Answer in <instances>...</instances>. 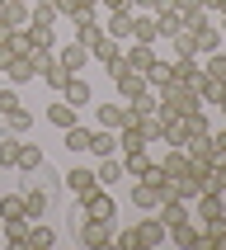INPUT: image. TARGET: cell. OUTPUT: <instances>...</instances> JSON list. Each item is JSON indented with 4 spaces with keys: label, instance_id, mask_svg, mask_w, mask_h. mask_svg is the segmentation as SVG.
Listing matches in <instances>:
<instances>
[{
    "label": "cell",
    "instance_id": "obj_27",
    "mask_svg": "<svg viewBox=\"0 0 226 250\" xmlns=\"http://www.w3.org/2000/svg\"><path fill=\"white\" fill-rule=\"evenodd\" d=\"M155 109H160V99H155V90H141V95H132V99H127V113H132L137 123H141V118H151Z\"/></svg>",
    "mask_w": 226,
    "mask_h": 250
},
{
    "label": "cell",
    "instance_id": "obj_18",
    "mask_svg": "<svg viewBox=\"0 0 226 250\" xmlns=\"http://www.w3.org/2000/svg\"><path fill=\"white\" fill-rule=\"evenodd\" d=\"M0 24L5 28H28V0H0Z\"/></svg>",
    "mask_w": 226,
    "mask_h": 250
},
{
    "label": "cell",
    "instance_id": "obj_13",
    "mask_svg": "<svg viewBox=\"0 0 226 250\" xmlns=\"http://www.w3.org/2000/svg\"><path fill=\"white\" fill-rule=\"evenodd\" d=\"M94 175H99V184H104V189H113L118 180H127V166H123V156H99Z\"/></svg>",
    "mask_w": 226,
    "mask_h": 250
},
{
    "label": "cell",
    "instance_id": "obj_5",
    "mask_svg": "<svg viewBox=\"0 0 226 250\" xmlns=\"http://www.w3.org/2000/svg\"><path fill=\"white\" fill-rule=\"evenodd\" d=\"M80 203V217H104V222H113V212H118V203H113V194L99 184V189H90L85 198H75Z\"/></svg>",
    "mask_w": 226,
    "mask_h": 250
},
{
    "label": "cell",
    "instance_id": "obj_24",
    "mask_svg": "<svg viewBox=\"0 0 226 250\" xmlns=\"http://www.w3.org/2000/svg\"><path fill=\"white\" fill-rule=\"evenodd\" d=\"M38 81L47 85V90H56V95H61V90H66V81H71V71L61 66V62H56V52H52V62H47V66L38 71Z\"/></svg>",
    "mask_w": 226,
    "mask_h": 250
},
{
    "label": "cell",
    "instance_id": "obj_36",
    "mask_svg": "<svg viewBox=\"0 0 226 250\" xmlns=\"http://www.w3.org/2000/svg\"><path fill=\"white\" fill-rule=\"evenodd\" d=\"M155 203H160V198H155V189L146 180H137V189H132V208H141V212H155Z\"/></svg>",
    "mask_w": 226,
    "mask_h": 250
},
{
    "label": "cell",
    "instance_id": "obj_41",
    "mask_svg": "<svg viewBox=\"0 0 226 250\" xmlns=\"http://www.w3.org/2000/svg\"><path fill=\"white\" fill-rule=\"evenodd\" d=\"M170 42H174V57H198V52H193V33H188V24H184Z\"/></svg>",
    "mask_w": 226,
    "mask_h": 250
},
{
    "label": "cell",
    "instance_id": "obj_33",
    "mask_svg": "<svg viewBox=\"0 0 226 250\" xmlns=\"http://www.w3.org/2000/svg\"><path fill=\"white\" fill-rule=\"evenodd\" d=\"M28 127H33V113H28V109H14V113L0 118V132H19V137H24Z\"/></svg>",
    "mask_w": 226,
    "mask_h": 250
},
{
    "label": "cell",
    "instance_id": "obj_19",
    "mask_svg": "<svg viewBox=\"0 0 226 250\" xmlns=\"http://www.w3.org/2000/svg\"><path fill=\"white\" fill-rule=\"evenodd\" d=\"M85 156H118V132H109V127H94V132H90V151Z\"/></svg>",
    "mask_w": 226,
    "mask_h": 250
},
{
    "label": "cell",
    "instance_id": "obj_40",
    "mask_svg": "<svg viewBox=\"0 0 226 250\" xmlns=\"http://www.w3.org/2000/svg\"><path fill=\"white\" fill-rule=\"evenodd\" d=\"M0 236H5V246H10V250H24V241H28V222H5V231H0Z\"/></svg>",
    "mask_w": 226,
    "mask_h": 250
},
{
    "label": "cell",
    "instance_id": "obj_7",
    "mask_svg": "<svg viewBox=\"0 0 226 250\" xmlns=\"http://www.w3.org/2000/svg\"><path fill=\"white\" fill-rule=\"evenodd\" d=\"M56 62H61V66H66L71 76H80V71L90 66V62H94V52H90L85 42H75V38H71L66 47H56Z\"/></svg>",
    "mask_w": 226,
    "mask_h": 250
},
{
    "label": "cell",
    "instance_id": "obj_34",
    "mask_svg": "<svg viewBox=\"0 0 226 250\" xmlns=\"http://www.w3.org/2000/svg\"><path fill=\"white\" fill-rule=\"evenodd\" d=\"M38 166H42V146L24 142V146H19V166H14V170H24V175H38Z\"/></svg>",
    "mask_w": 226,
    "mask_h": 250
},
{
    "label": "cell",
    "instance_id": "obj_12",
    "mask_svg": "<svg viewBox=\"0 0 226 250\" xmlns=\"http://www.w3.org/2000/svg\"><path fill=\"white\" fill-rule=\"evenodd\" d=\"M113 90H118V99H132V95H141V90H151V85H146V76H141V71H118V76H113Z\"/></svg>",
    "mask_w": 226,
    "mask_h": 250
},
{
    "label": "cell",
    "instance_id": "obj_3",
    "mask_svg": "<svg viewBox=\"0 0 226 250\" xmlns=\"http://www.w3.org/2000/svg\"><path fill=\"white\" fill-rule=\"evenodd\" d=\"M75 241H80L85 250H113V222H104V217H80Z\"/></svg>",
    "mask_w": 226,
    "mask_h": 250
},
{
    "label": "cell",
    "instance_id": "obj_2",
    "mask_svg": "<svg viewBox=\"0 0 226 250\" xmlns=\"http://www.w3.org/2000/svg\"><path fill=\"white\" fill-rule=\"evenodd\" d=\"M188 33H193V52L198 57H207V52H222V28L212 24V14H193L188 19Z\"/></svg>",
    "mask_w": 226,
    "mask_h": 250
},
{
    "label": "cell",
    "instance_id": "obj_32",
    "mask_svg": "<svg viewBox=\"0 0 226 250\" xmlns=\"http://www.w3.org/2000/svg\"><path fill=\"white\" fill-rule=\"evenodd\" d=\"M56 0H28V24H56Z\"/></svg>",
    "mask_w": 226,
    "mask_h": 250
},
{
    "label": "cell",
    "instance_id": "obj_20",
    "mask_svg": "<svg viewBox=\"0 0 226 250\" xmlns=\"http://www.w3.org/2000/svg\"><path fill=\"white\" fill-rule=\"evenodd\" d=\"M137 236H141V250H146V246H160V241H170V227L160 222V217H141V222H137Z\"/></svg>",
    "mask_w": 226,
    "mask_h": 250
},
{
    "label": "cell",
    "instance_id": "obj_11",
    "mask_svg": "<svg viewBox=\"0 0 226 250\" xmlns=\"http://www.w3.org/2000/svg\"><path fill=\"white\" fill-rule=\"evenodd\" d=\"M155 38H160L155 10H137V14H132V42H151V47H155Z\"/></svg>",
    "mask_w": 226,
    "mask_h": 250
},
{
    "label": "cell",
    "instance_id": "obj_10",
    "mask_svg": "<svg viewBox=\"0 0 226 250\" xmlns=\"http://www.w3.org/2000/svg\"><path fill=\"white\" fill-rule=\"evenodd\" d=\"M132 14L137 10H109V19H104V33L118 42H132Z\"/></svg>",
    "mask_w": 226,
    "mask_h": 250
},
{
    "label": "cell",
    "instance_id": "obj_23",
    "mask_svg": "<svg viewBox=\"0 0 226 250\" xmlns=\"http://www.w3.org/2000/svg\"><path fill=\"white\" fill-rule=\"evenodd\" d=\"M160 170H165L170 180H188V151H184V146H170L165 161H160Z\"/></svg>",
    "mask_w": 226,
    "mask_h": 250
},
{
    "label": "cell",
    "instance_id": "obj_15",
    "mask_svg": "<svg viewBox=\"0 0 226 250\" xmlns=\"http://www.w3.org/2000/svg\"><path fill=\"white\" fill-rule=\"evenodd\" d=\"M170 71H174V81L198 85V81H203V57H174V62H170Z\"/></svg>",
    "mask_w": 226,
    "mask_h": 250
},
{
    "label": "cell",
    "instance_id": "obj_29",
    "mask_svg": "<svg viewBox=\"0 0 226 250\" xmlns=\"http://www.w3.org/2000/svg\"><path fill=\"white\" fill-rule=\"evenodd\" d=\"M170 241H174L179 250H198L203 246V231H198L193 222H179V227H170Z\"/></svg>",
    "mask_w": 226,
    "mask_h": 250
},
{
    "label": "cell",
    "instance_id": "obj_4",
    "mask_svg": "<svg viewBox=\"0 0 226 250\" xmlns=\"http://www.w3.org/2000/svg\"><path fill=\"white\" fill-rule=\"evenodd\" d=\"M90 52H94V62H99V66L109 71V81H113V76H118V71H127V57H123V42H118V38H109V33H104V38H99L94 47H90Z\"/></svg>",
    "mask_w": 226,
    "mask_h": 250
},
{
    "label": "cell",
    "instance_id": "obj_30",
    "mask_svg": "<svg viewBox=\"0 0 226 250\" xmlns=\"http://www.w3.org/2000/svg\"><path fill=\"white\" fill-rule=\"evenodd\" d=\"M19 146H24L19 132H0V166H5V170L19 166Z\"/></svg>",
    "mask_w": 226,
    "mask_h": 250
},
{
    "label": "cell",
    "instance_id": "obj_22",
    "mask_svg": "<svg viewBox=\"0 0 226 250\" xmlns=\"http://www.w3.org/2000/svg\"><path fill=\"white\" fill-rule=\"evenodd\" d=\"M90 132H94V127H80V123H71L66 132H61V146H66L71 156H85V151H90Z\"/></svg>",
    "mask_w": 226,
    "mask_h": 250
},
{
    "label": "cell",
    "instance_id": "obj_46",
    "mask_svg": "<svg viewBox=\"0 0 226 250\" xmlns=\"http://www.w3.org/2000/svg\"><path fill=\"white\" fill-rule=\"evenodd\" d=\"M99 10H132V0H99Z\"/></svg>",
    "mask_w": 226,
    "mask_h": 250
},
{
    "label": "cell",
    "instance_id": "obj_25",
    "mask_svg": "<svg viewBox=\"0 0 226 250\" xmlns=\"http://www.w3.org/2000/svg\"><path fill=\"white\" fill-rule=\"evenodd\" d=\"M47 123H52L56 132H66V127L75 123V104H66V99H52V104H47Z\"/></svg>",
    "mask_w": 226,
    "mask_h": 250
},
{
    "label": "cell",
    "instance_id": "obj_8",
    "mask_svg": "<svg viewBox=\"0 0 226 250\" xmlns=\"http://www.w3.org/2000/svg\"><path fill=\"white\" fill-rule=\"evenodd\" d=\"M141 146H151V137H146V127L137 123V118H127L123 127H118V151H141Z\"/></svg>",
    "mask_w": 226,
    "mask_h": 250
},
{
    "label": "cell",
    "instance_id": "obj_16",
    "mask_svg": "<svg viewBox=\"0 0 226 250\" xmlns=\"http://www.w3.org/2000/svg\"><path fill=\"white\" fill-rule=\"evenodd\" d=\"M0 222H33L24 194H0Z\"/></svg>",
    "mask_w": 226,
    "mask_h": 250
},
{
    "label": "cell",
    "instance_id": "obj_6",
    "mask_svg": "<svg viewBox=\"0 0 226 250\" xmlns=\"http://www.w3.org/2000/svg\"><path fill=\"white\" fill-rule=\"evenodd\" d=\"M193 212L203 217V227H212V231H222V227H226V198L222 194H198L193 198Z\"/></svg>",
    "mask_w": 226,
    "mask_h": 250
},
{
    "label": "cell",
    "instance_id": "obj_48",
    "mask_svg": "<svg viewBox=\"0 0 226 250\" xmlns=\"http://www.w3.org/2000/svg\"><path fill=\"white\" fill-rule=\"evenodd\" d=\"M0 231H5V222H0Z\"/></svg>",
    "mask_w": 226,
    "mask_h": 250
},
{
    "label": "cell",
    "instance_id": "obj_14",
    "mask_svg": "<svg viewBox=\"0 0 226 250\" xmlns=\"http://www.w3.org/2000/svg\"><path fill=\"white\" fill-rule=\"evenodd\" d=\"M52 246H56V231L42 222V217H33V222H28V241H24V250H52Z\"/></svg>",
    "mask_w": 226,
    "mask_h": 250
},
{
    "label": "cell",
    "instance_id": "obj_31",
    "mask_svg": "<svg viewBox=\"0 0 226 250\" xmlns=\"http://www.w3.org/2000/svg\"><path fill=\"white\" fill-rule=\"evenodd\" d=\"M127 118H132V113H127V104H99V127L118 132V127H123Z\"/></svg>",
    "mask_w": 226,
    "mask_h": 250
},
{
    "label": "cell",
    "instance_id": "obj_43",
    "mask_svg": "<svg viewBox=\"0 0 226 250\" xmlns=\"http://www.w3.org/2000/svg\"><path fill=\"white\" fill-rule=\"evenodd\" d=\"M170 10L179 14L184 24H188V19H193V14H203V0H170Z\"/></svg>",
    "mask_w": 226,
    "mask_h": 250
},
{
    "label": "cell",
    "instance_id": "obj_49",
    "mask_svg": "<svg viewBox=\"0 0 226 250\" xmlns=\"http://www.w3.org/2000/svg\"><path fill=\"white\" fill-rule=\"evenodd\" d=\"M222 198H226V194H222Z\"/></svg>",
    "mask_w": 226,
    "mask_h": 250
},
{
    "label": "cell",
    "instance_id": "obj_44",
    "mask_svg": "<svg viewBox=\"0 0 226 250\" xmlns=\"http://www.w3.org/2000/svg\"><path fill=\"white\" fill-rule=\"evenodd\" d=\"M113 246H118V250H141L137 227H127V231H113Z\"/></svg>",
    "mask_w": 226,
    "mask_h": 250
},
{
    "label": "cell",
    "instance_id": "obj_28",
    "mask_svg": "<svg viewBox=\"0 0 226 250\" xmlns=\"http://www.w3.org/2000/svg\"><path fill=\"white\" fill-rule=\"evenodd\" d=\"M61 99H66V104H75V109H85V104H90V81H85V76H71L66 81V90H61Z\"/></svg>",
    "mask_w": 226,
    "mask_h": 250
},
{
    "label": "cell",
    "instance_id": "obj_21",
    "mask_svg": "<svg viewBox=\"0 0 226 250\" xmlns=\"http://www.w3.org/2000/svg\"><path fill=\"white\" fill-rule=\"evenodd\" d=\"M24 203H28V217H42V212L52 208V189H47V184H33V189H24Z\"/></svg>",
    "mask_w": 226,
    "mask_h": 250
},
{
    "label": "cell",
    "instance_id": "obj_47",
    "mask_svg": "<svg viewBox=\"0 0 226 250\" xmlns=\"http://www.w3.org/2000/svg\"><path fill=\"white\" fill-rule=\"evenodd\" d=\"M217 14H222V24H217V28H222V33H226V5H222V10H217Z\"/></svg>",
    "mask_w": 226,
    "mask_h": 250
},
{
    "label": "cell",
    "instance_id": "obj_37",
    "mask_svg": "<svg viewBox=\"0 0 226 250\" xmlns=\"http://www.w3.org/2000/svg\"><path fill=\"white\" fill-rule=\"evenodd\" d=\"M203 76L226 85V52H207V57H203Z\"/></svg>",
    "mask_w": 226,
    "mask_h": 250
},
{
    "label": "cell",
    "instance_id": "obj_1",
    "mask_svg": "<svg viewBox=\"0 0 226 250\" xmlns=\"http://www.w3.org/2000/svg\"><path fill=\"white\" fill-rule=\"evenodd\" d=\"M155 99H160V109L174 113V118H184V113H198L203 109V95H198V85H184V81H170L155 90Z\"/></svg>",
    "mask_w": 226,
    "mask_h": 250
},
{
    "label": "cell",
    "instance_id": "obj_39",
    "mask_svg": "<svg viewBox=\"0 0 226 250\" xmlns=\"http://www.w3.org/2000/svg\"><path fill=\"white\" fill-rule=\"evenodd\" d=\"M170 81H174L170 62H160V57H155V62H151V71H146V85H151V90H160V85H170Z\"/></svg>",
    "mask_w": 226,
    "mask_h": 250
},
{
    "label": "cell",
    "instance_id": "obj_26",
    "mask_svg": "<svg viewBox=\"0 0 226 250\" xmlns=\"http://www.w3.org/2000/svg\"><path fill=\"white\" fill-rule=\"evenodd\" d=\"M155 217L165 227H179V222H188V203H184V198H165V203L155 208Z\"/></svg>",
    "mask_w": 226,
    "mask_h": 250
},
{
    "label": "cell",
    "instance_id": "obj_9",
    "mask_svg": "<svg viewBox=\"0 0 226 250\" xmlns=\"http://www.w3.org/2000/svg\"><path fill=\"white\" fill-rule=\"evenodd\" d=\"M61 184H66L75 198H85L90 189H99V175H94V170H85V166H71L66 175H61Z\"/></svg>",
    "mask_w": 226,
    "mask_h": 250
},
{
    "label": "cell",
    "instance_id": "obj_38",
    "mask_svg": "<svg viewBox=\"0 0 226 250\" xmlns=\"http://www.w3.org/2000/svg\"><path fill=\"white\" fill-rule=\"evenodd\" d=\"M28 42H33V47H47V52H52V47H56L52 24H28Z\"/></svg>",
    "mask_w": 226,
    "mask_h": 250
},
{
    "label": "cell",
    "instance_id": "obj_17",
    "mask_svg": "<svg viewBox=\"0 0 226 250\" xmlns=\"http://www.w3.org/2000/svg\"><path fill=\"white\" fill-rule=\"evenodd\" d=\"M71 24H75V42H85V47H94V42L104 38V24H99L94 14H75Z\"/></svg>",
    "mask_w": 226,
    "mask_h": 250
},
{
    "label": "cell",
    "instance_id": "obj_42",
    "mask_svg": "<svg viewBox=\"0 0 226 250\" xmlns=\"http://www.w3.org/2000/svg\"><path fill=\"white\" fill-rule=\"evenodd\" d=\"M207 156H212V161H226V127L207 132Z\"/></svg>",
    "mask_w": 226,
    "mask_h": 250
},
{
    "label": "cell",
    "instance_id": "obj_35",
    "mask_svg": "<svg viewBox=\"0 0 226 250\" xmlns=\"http://www.w3.org/2000/svg\"><path fill=\"white\" fill-rule=\"evenodd\" d=\"M155 28H160V38H174V33L184 28V19H179V14H174V10L165 5V10H155Z\"/></svg>",
    "mask_w": 226,
    "mask_h": 250
},
{
    "label": "cell",
    "instance_id": "obj_45",
    "mask_svg": "<svg viewBox=\"0 0 226 250\" xmlns=\"http://www.w3.org/2000/svg\"><path fill=\"white\" fill-rule=\"evenodd\" d=\"M14 109H24V104H19V90H14V85H5V90H0V118H5V113H14Z\"/></svg>",
    "mask_w": 226,
    "mask_h": 250
}]
</instances>
